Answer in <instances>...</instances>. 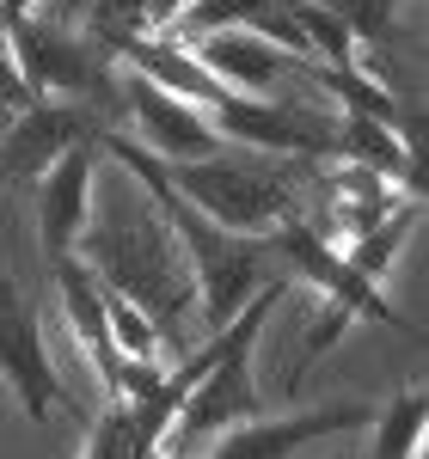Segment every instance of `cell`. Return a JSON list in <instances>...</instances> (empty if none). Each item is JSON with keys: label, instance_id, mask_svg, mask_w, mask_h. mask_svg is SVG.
<instances>
[{"label": "cell", "instance_id": "1", "mask_svg": "<svg viewBox=\"0 0 429 459\" xmlns=\"http://www.w3.org/2000/svg\"><path fill=\"white\" fill-rule=\"evenodd\" d=\"M92 142H99V153L123 160L129 172L142 178L147 203H153V214H160V221H166V233H172L179 257H190V276H197L203 318H209L214 331H221V325H233V313H240L251 294L264 288V264H270L264 239H240V233H221L214 221H203V214H197V209H190V203L179 196V190H172L166 166H160L147 147H136L129 135H117V129H99Z\"/></svg>", "mask_w": 429, "mask_h": 459}, {"label": "cell", "instance_id": "2", "mask_svg": "<svg viewBox=\"0 0 429 459\" xmlns=\"http://www.w3.org/2000/svg\"><path fill=\"white\" fill-rule=\"evenodd\" d=\"M283 300V282H264L246 307L233 313V325H221V355L214 368L184 392L179 417L166 429V459H190V447H209L214 435H227L233 423H251L258 417V380H251V350L264 337V325Z\"/></svg>", "mask_w": 429, "mask_h": 459}, {"label": "cell", "instance_id": "3", "mask_svg": "<svg viewBox=\"0 0 429 459\" xmlns=\"http://www.w3.org/2000/svg\"><path fill=\"white\" fill-rule=\"evenodd\" d=\"M86 239H92V257H99L92 276H99L110 294L136 300L153 325H166V318L190 300L179 246H172L166 221L153 214V203H142V214H117V221H105V227L86 233Z\"/></svg>", "mask_w": 429, "mask_h": 459}, {"label": "cell", "instance_id": "4", "mask_svg": "<svg viewBox=\"0 0 429 459\" xmlns=\"http://www.w3.org/2000/svg\"><path fill=\"white\" fill-rule=\"evenodd\" d=\"M166 178H172V190H179L203 221H214L221 233H240V239H270L288 214H301L288 178L264 172V166L190 160V166H166Z\"/></svg>", "mask_w": 429, "mask_h": 459}, {"label": "cell", "instance_id": "5", "mask_svg": "<svg viewBox=\"0 0 429 459\" xmlns=\"http://www.w3.org/2000/svg\"><path fill=\"white\" fill-rule=\"evenodd\" d=\"M264 251H270V257H283L294 282L320 288V300L344 307L350 318H368V325H387V331H405V337H417V325H411L405 313H393V300H387V294H381L374 282H362L356 270L344 264V251L331 246L320 227L307 221V214H288L283 227L264 239Z\"/></svg>", "mask_w": 429, "mask_h": 459}, {"label": "cell", "instance_id": "6", "mask_svg": "<svg viewBox=\"0 0 429 459\" xmlns=\"http://www.w3.org/2000/svg\"><path fill=\"white\" fill-rule=\"evenodd\" d=\"M0 380L19 398V411L31 423H49V417H86L74 404V392L62 386L56 361H49V343H43V325L25 307V294L13 288V276L0 270Z\"/></svg>", "mask_w": 429, "mask_h": 459}, {"label": "cell", "instance_id": "7", "mask_svg": "<svg viewBox=\"0 0 429 459\" xmlns=\"http://www.w3.org/2000/svg\"><path fill=\"white\" fill-rule=\"evenodd\" d=\"M6 25V43H13V62L25 74V86H31V99H74V92H99L105 99L110 80L99 68V56L68 37L62 25H43V19H0Z\"/></svg>", "mask_w": 429, "mask_h": 459}, {"label": "cell", "instance_id": "8", "mask_svg": "<svg viewBox=\"0 0 429 459\" xmlns=\"http://www.w3.org/2000/svg\"><path fill=\"white\" fill-rule=\"evenodd\" d=\"M92 135H99V129H92ZM92 135L80 147H68L49 172L37 178V239H43V257H49V264L74 257L80 239L92 233V178L105 166V153H99Z\"/></svg>", "mask_w": 429, "mask_h": 459}, {"label": "cell", "instance_id": "9", "mask_svg": "<svg viewBox=\"0 0 429 459\" xmlns=\"http://www.w3.org/2000/svg\"><path fill=\"white\" fill-rule=\"evenodd\" d=\"M368 423H374V404H325V411L251 417V423H233L227 435H214V447L203 459H301V447H313L325 435L368 429Z\"/></svg>", "mask_w": 429, "mask_h": 459}, {"label": "cell", "instance_id": "10", "mask_svg": "<svg viewBox=\"0 0 429 459\" xmlns=\"http://www.w3.org/2000/svg\"><path fill=\"white\" fill-rule=\"evenodd\" d=\"M123 105H129L136 129L147 135V153L160 166H190V160H214L221 153V135H214L209 117L190 105V99L153 86L147 74H123Z\"/></svg>", "mask_w": 429, "mask_h": 459}, {"label": "cell", "instance_id": "11", "mask_svg": "<svg viewBox=\"0 0 429 459\" xmlns=\"http://www.w3.org/2000/svg\"><path fill=\"white\" fill-rule=\"evenodd\" d=\"M92 135V123L74 105H56V99H37L13 117V129L0 135V172L6 178H43L68 147H80Z\"/></svg>", "mask_w": 429, "mask_h": 459}, {"label": "cell", "instance_id": "12", "mask_svg": "<svg viewBox=\"0 0 429 459\" xmlns=\"http://www.w3.org/2000/svg\"><path fill=\"white\" fill-rule=\"evenodd\" d=\"M172 43H179V37H172ZM184 49H190L227 92H240V99H270L276 80L294 74V62H288L276 43H264L258 31H209V37H197V43H184Z\"/></svg>", "mask_w": 429, "mask_h": 459}, {"label": "cell", "instance_id": "13", "mask_svg": "<svg viewBox=\"0 0 429 459\" xmlns=\"http://www.w3.org/2000/svg\"><path fill=\"white\" fill-rule=\"evenodd\" d=\"M49 276H56V294H62V313L74 325V343L92 355V368H99V380H105V398H117V380H123V355L110 343V318H105V282L92 276V264H80V257H62V264H49Z\"/></svg>", "mask_w": 429, "mask_h": 459}, {"label": "cell", "instance_id": "14", "mask_svg": "<svg viewBox=\"0 0 429 459\" xmlns=\"http://www.w3.org/2000/svg\"><path fill=\"white\" fill-rule=\"evenodd\" d=\"M331 153L344 160V166H362V172L374 178H398L405 184V196H424L417 184V147L405 129H387V123H368V117H344L337 129H331Z\"/></svg>", "mask_w": 429, "mask_h": 459}, {"label": "cell", "instance_id": "15", "mask_svg": "<svg viewBox=\"0 0 429 459\" xmlns=\"http://www.w3.org/2000/svg\"><path fill=\"white\" fill-rule=\"evenodd\" d=\"M387 214H393V190H387V178L362 172V166H337V172L325 178V221H313V227H320L325 239L344 233V239L356 246L362 233H374Z\"/></svg>", "mask_w": 429, "mask_h": 459}, {"label": "cell", "instance_id": "16", "mask_svg": "<svg viewBox=\"0 0 429 459\" xmlns=\"http://www.w3.org/2000/svg\"><path fill=\"white\" fill-rule=\"evenodd\" d=\"M417 214H424V196H405V203H393V214H387L374 233H362L356 246L344 251V264L356 270L362 282H381V276L393 270V257L405 251V239L417 233Z\"/></svg>", "mask_w": 429, "mask_h": 459}, {"label": "cell", "instance_id": "17", "mask_svg": "<svg viewBox=\"0 0 429 459\" xmlns=\"http://www.w3.org/2000/svg\"><path fill=\"white\" fill-rule=\"evenodd\" d=\"M368 435H374L368 459H417V447H424V386H405L393 404H381Z\"/></svg>", "mask_w": 429, "mask_h": 459}, {"label": "cell", "instance_id": "18", "mask_svg": "<svg viewBox=\"0 0 429 459\" xmlns=\"http://www.w3.org/2000/svg\"><path fill=\"white\" fill-rule=\"evenodd\" d=\"M270 6H283V0H184V13L172 19L166 37L197 43V37H209V31H251Z\"/></svg>", "mask_w": 429, "mask_h": 459}, {"label": "cell", "instance_id": "19", "mask_svg": "<svg viewBox=\"0 0 429 459\" xmlns=\"http://www.w3.org/2000/svg\"><path fill=\"white\" fill-rule=\"evenodd\" d=\"M105 318H110V343H117L123 361H160V325L136 300H123V294L105 288Z\"/></svg>", "mask_w": 429, "mask_h": 459}, {"label": "cell", "instance_id": "20", "mask_svg": "<svg viewBox=\"0 0 429 459\" xmlns=\"http://www.w3.org/2000/svg\"><path fill=\"white\" fill-rule=\"evenodd\" d=\"M313 6H325L356 43H381L387 25H393V13H398V0H313Z\"/></svg>", "mask_w": 429, "mask_h": 459}, {"label": "cell", "instance_id": "21", "mask_svg": "<svg viewBox=\"0 0 429 459\" xmlns=\"http://www.w3.org/2000/svg\"><path fill=\"white\" fill-rule=\"evenodd\" d=\"M350 325H356V318L344 313V307H331V300H325V307H320V318H313V331L301 337V361H294V374H288V392H294L301 380H307V368H313V361H320V355L331 350V343H337V337H344Z\"/></svg>", "mask_w": 429, "mask_h": 459}, {"label": "cell", "instance_id": "22", "mask_svg": "<svg viewBox=\"0 0 429 459\" xmlns=\"http://www.w3.org/2000/svg\"><path fill=\"white\" fill-rule=\"evenodd\" d=\"M37 105L31 99V86H25V74H19V62H13V43H6V25H0V110H19Z\"/></svg>", "mask_w": 429, "mask_h": 459}, {"label": "cell", "instance_id": "23", "mask_svg": "<svg viewBox=\"0 0 429 459\" xmlns=\"http://www.w3.org/2000/svg\"><path fill=\"white\" fill-rule=\"evenodd\" d=\"M179 13H184V0H147V31H172Z\"/></svg>", "mask_w": 429, "mask_h": 459}, {"label": "cell", "instance_id": "24", "mask_svg": "<svg viewBox=\"0 0 429 459\" xmlns=\"http://www.w3.org/2000/svg\"><path fill=\"white\" fill-rule=\"evenodd\" d=\"M31 13V0H0V19H25Z\"/></svg>", "mask_w": 429, "mask_h": 459}, {"label": "cell", "instance_id": "25", "mask_svg": "<svg viewBox=\"0 0 429 459\" xmlns=\"http://www.w3.org/2000/svg\"><path fill=\"white\" fill-rule=\"evenodd\" d=\"M153 459H166V454H153Z\"/></svg>", "mask_w": 429, "mask_h": 459}]
</instances>
